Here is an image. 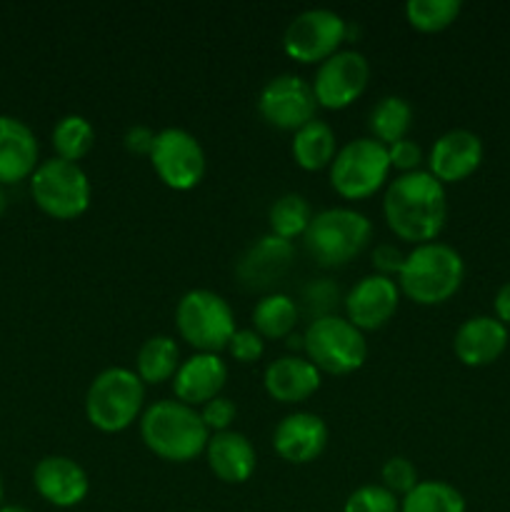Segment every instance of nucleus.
I'll use <instances>...</instances> for the list:
<instances>
[{
  "mask_svg": "<svg viewBox=\"0 0 510 512\" xmlns=\"http://www.w3.org/2000/svg\"><path fill=\"white\" fill-rule=\"evenodd\" d=\"M383 215L388 228L405 243L420 245L438 240L448 220L445 185L428 170L400 173L385 188Z\"/></svg>",
  "mask_w": 510,
  "mask_h": 512,
  "instance_id": "nucleus-1",
  "label": "nucleus"
},
{
  "mask_svg": "<svg viewBox=\"0 0 510 512\" xmlns=\"http://www.w3.org/2000/svg\"><path fill=\"white\" fill-rule=\"evenodd\" d=\"M140 438L145 448L168 463H190L205 453L210 430L195 408L180 400H158L140 415Z\"/></svg>",
  "mask_w": 510,
  "mask_h": 512,
  "instance_id": "nucleus-2",
  "label": "nucleus"
},
{
  "mask_svg": "<svg viewBox=\"0 0 510 512\" xmlns=\"http://www.w3.org/2000/svg\"><path fill=\"white\" fill-rule=\"evenodd\" d=\"M465 280V260L453 245L430 240L405 253L398 288L418 305H440L453 298Z\"/></svg>",
  "mask_w": 510,
  "mask_h": 512,
  "instance_id": "nucleus-3",
  "label": "nucleus"
},
{
  "mask_svg": "<svg viewBox=\"0 0 510 512\" xmlns=\"http://www.w3.org/2000/svg\"><path fill=\"white\" fill-rule=\"evenodd\" d=\"M145 405V383L123 365L105 368L90 380L85 393V418L100 433H123L140 420Z\"/></svg>",
  "mask_w": 510,
  "mask_h": 512,
  "instance_id": "nucleus-4",
  "label": "nucleus"
},
{
  "mask_svg": "<svg viewBox=\"0 0 510 512\" xmlns=\"http://www.w3.org/2000/svg\"><path fill=\"white\" fill-rule=\"evenodd\" d=\"M373 238V223L355 208H325L313 215L303 235L310 258L323 268H340L365 250Z\"/></svg>",
  "mask_w": 510,
  "mask_h": 512,
  "instance_id": "nucleus-5",
  "label": "nucleus"
},
{
  "mask_svg": "<svg viewBox=\"0 0 510 512\" xmlns=\"http://www.w3.org/2000/svg\"><path fill=\"white\" fill-rule=\"evenodd\" d=\"M175 328L195 353H220L238 330L228 300L208 288H193L178 300Z\"/></svg>",
  "mask_w": 510,
  "mask_h": 512,
  "instance_id": "nucleus-6",
  "label": "nucleus"
},
{
  "mask_svg": "<svg viewBox=\"0 0 510 512\" xmlns=\"http://www.w3.org/2000/svg\"><path fill=\"white\" fill-rule=\"evenodd\" d=\"M305 358L328 375H350L363 368L368 358V340L363 330L355 328L348 318L328 315L310 320L303 333Z\"/></svg>",
  "mask_w": 510,
  "mask_h": 512,
  "instance_id": "nucleus-7",
  "label": "nucleus"
},
{
  "mask_svg": "<svg viewBox=\"0 0 510 512\" xmlns=\"http://www.w3.org/2000/svg\"><path fill=\"white\" fill-rule=\"evenodd\" d=\"M30 195L45 215L55 220H75L90 208L93 185L78 163L48 158L30 175Z\"/></svg>",
  "mask_w": 510,
  "mask_h": 512,
  "instance_id": "nucleus-8",
  "label": "nucleus"
},
{
  "mask_svg": "<svg viewBox=\"0 0 510 512\" xmlns=\"http://www.w3.org/2000/svg\"><path fill=\"white\" fill-rule=\"evenodd\" d=\"M388 145L375 138H355L338 148L330 163V185L345 200H365L378 193L390 175Z\"/></svg>",
  "mask_w": 510,
  "mask_h": 512,
  "instance_id": "nucleus-9",
  "label": "nucleus"
},
{
  "mask_svg": "<svg viewBox=\"0 0 510 512\" xmlns=\"http://www.w3.org/2000/svg\"><path fill=\"white\" fill-rule=\"evenodd\" d=\"M348 40V20L330 8H308L283 33V50L298 63H323Z\"/></svg>",
  "mask_w": 510,
  "mask_h": 512,
  "instance_id": "nucleus-10",
  "label": "nucleus"
},
{
  "mask_svg": "<svg viewBox=\"0 0 510 512\" xmlns=\"http://www.w3.org/2000/svg\"><path fill=\"white\" fill-rule=\"evenodd\" d=\"M150 165L170 190H193L205 175V150L185 128H163L155 133Z\"/></svg>",
  "mask_w": 510,
  "mask_h": 512,
  "instance_id": "nucleus-11",
  "label": "nucleus"
},
{
  "mask_svg": "<svg viewBox=\"0 0 510 512\" xmlns=\"http://www.w3.org/2000/svg\"><path fill=\"white\" fill-rule=\"evenodd\" d=\"M313 85L295 73L270 78L258 93V113L268 125L278 130H300L315 118Z\"/></svg>",
  "mask_w": 510,
  "mask_h": 512,
  "instance_id": "nucleus-12",
  "label": "nucleus"
},
{
  "mask_svg": "<svg viewBox=\"0 0 510 512\" xmlns=\"http://www.w3.org/2000/svg\"><path fill=\"white\" fill-rule=\"evenodd\" d=\"M370 63L360 50H338L318 65L313 78V93L318 105L328 110H343L368 88Z\"/></svg>",
  "mask_w": 510,
  "mask_h": 512,
  "instance_id": "nucleus-13",
  "label": "nucleus"
},
{
  "mask_svg": "<svg viewBox=\"0 0 510 512\" xmlns=\"http://www.w3.org/2000/svg\"><path fill=\"white\" fill-rule=\"evenodd\" d=\"M398 280L370 273L360 278L343 298L345 318L358 330H378L388 323L400 305Z\"/></svg>",
  "mask_w": 510,
  "mask_h": 512,
  "instance_id": "nucleus-14",
  "label": "nucleus"
},
{
  "mask_svg": "<svg viewBox=\"0 0 510 512\" xmlns=\"http://www.w3.org/2000/svg\"><path fill=\"white\" fill-rule=\"evenodd\" d=\"M295 260V248L290 240L268 233L255 240L235 265L240 285L248 290H270L290 273Z\"/></svg>",
  "mask_w": 510,
  "mask_h": 512,
  "instance_id": "nucleus-15",
  "label": "nucleus"
},
{
  "mask_svg": "<svg viewBox=\"0 0 510 512\" xmlns=\"http://www.w3.org/2000/svg\"><path fill=\"white\" fill-rule=\"evenodd\" d=\"M483 140L468 128H453L440 135L428 153V173L443 185L470 178L483 163Z\"/></svg>",
  "mask_w": 510,
  "mask_h": 512,
  "instance_id": "nucleus-16",
  "label": "nucleus"
},
{
  "mask_svg": "<svg viewBox=\"0 0 510 512\" xmlns=\"http://www.w3.org/2000/svg\"><path fill=\"white\" fill-rule=\"evenodd\" d=\"M328 435V425L320 415L295 410L275 425L273 448L285 463L308 465L323 455Z\"/></svg>",
  "mask_w": 510,
  "mask_h": 512,
  "instance_id": "nucleus-17",
  "label": "nucleus"
},
{
  "mask_svg": "<svg viewBox=\"0 0 510 512\" xmlns=\"http://www.w3.org/2000/svg\"><path fill=\"white\" fill-rule=\"evenodd\" d=\"M33 485L45 503L55 508H75L88 498L90 480L83 465L65 455H48L33 470Z\"/></svg>",
  "mask_w": 510,
  "mask_h": 512,
  "instance_id": "nucleus-18",
  "label": "nucleus"
},
{
  "mask_svg": "<svg viewBox=\"0 0 510 512\" xmlns=\"http://www.w3.org/2000/svg\"><path fill=\"white\" fill-rule=\"evenodd\" d=\"M228 383V365L218 353H193L180 363L173 378L175 400L203 408L208 400L218 398Z\"/></svg>",
  "mask_w": 510,
  "mask_h": 512,
  "instance_id": "nucleus-19",
  "label": "nucleus"
},
{
  "mask_svg": "<svg viewBox=\"0 0 510 512\" xmlns=\"http://www.w3.org/2000/svg\"><path fill=\"white\" fill-rule=\"evenodd\" d=\"M508 340V328L495 315H473L455 330V358L468 368H485L505 353Z\"/></svg>",
  "mask_w": 510,
  "mask_h": 512,
  "instance_id": "nucleus-20",
  "label": "nucleus"
},
{
  "mask_svg": "<svg viewBox=\"0 0 510 512\" xmlns=\"http://www.w3.org/2000/svg\"><path fill=\"white\" fill-rule=\"evenodd\" d=\"M323 373L305 355H280L263 373L265 393L283 405L305 403L318 393Z\"/></svg>",
  "mask_w": 510,
  "mask_h": 512,
  "instance_id": "nucleus-21",
  "label": "nucleus"
},
{
  "mask_svg": "<svg viewBox=\"0 0 510 512\" xmlns=\"http://www.w3.org/2000/svg\"><path fill=\"white\" fill-rule=\"evenodd\" d=\"M38 138L13 115H0V185H15L38 168Z\"/></svg>",
  "mask_w": 510,
  "mask_h": 512,
  "instance_id": "nucleus-22",
  "label": "nucleus"
},
{
  "mask_svg": "<svg viewBox=\"0 0 510 512\" xmlns=\"http://www.w3.org/2000/svg\"><path fill=\"white\" fill-rule=\"evenodd\" d=\"M205 460H208L210 473L228 485H240L250 480L255 465H258L253 443L248 440V435L238 433V430L210 435L208 445H205Z\"/></svg>",
  "mask_w": 510,
  "mask_h": 512,
  "instance_id": "nucleus-23",
  "label": "nucleus"
},
{
  "mask_svg": "<svg viewBox=\"0 0 510 512\" xmlns=\"http://www.w3.org/2000/svg\"><path fill=\"white\" fill-rule=\"evenodd\" d=\"M293 158L303 170L330 168L335 153H338V138L335 130L325 120L313 118L303 128L293 133Z\"/></svg>",
  "mask_w": 510,
  "mask_h": 512,
  "instance_id": "nucleus-24",
  "label": "nucleus"
},
{
  "mask_svg": "<svg viewBox=\"0 0 510 512\" xmlns=\"http://www.w3.org/2000/svg\"><path fill=\"white\" fill-rule=\"evenodd\" d=\"M180 348L170 335H150L140 345L135 355V373L145 385H160L165 380H173L180 368Z\"/></svg>",
  "mask_w": 510,
  "mask_h": 512,
  "instance_id": "nucleus-25",
  "label": "nucleus"
},
{
  "mask_svg": "<svg viewBox=\"0 0 510 512\" xmlns=\"http://www.w3.org/2000/svg\"><path fill=\"white\" fill-rule=\"evenodd\" d=\"M300 308L288 293H268L255 303L253 308V330L260 338L280 340L295 333Z\"/></svg>",
  "mask_w": 510,
  "mask_h": 512,
  "instance_id": "nucleus-26",
  "label": "nucleus"
},
{
  "mask_svg": "<svg viewBox=\"0 0 510 512\" xmlns=\"http://www.w3.org/2000/svg\"><path fill=\"white\" fill-rule=\"evenodd\" d=\"M410 125H413V105H410L403 95H383V98L370 108V138H375L378 143L393 145L398 143V140L408 138Z\"/></svg>",
  "mask_w": 510,
  "mask_h": 512,
  "instance_id": "nucleus-27",
  "label": "nucleus"
},
{
  "mask_svg": "<svg viewBox=\"0 0 510 512\" xmlns=\"http://www.w3.org/2000/svg\"><path fill=\"white\" fill-rule=\"evenodd\" d=\"M463 493L445 480H420L400 498V512H465Z\"/></svg>",
  "mask_w": 510,
  "mask_h": 512,
  "instance_id": "nucleus-28",
  "label": "nucleus"
},
{
  "mask_svg": "<svg viewBox=\"0 0 510 512\" xmlns=\"http://www.w3.org/2000/svg\"><path fill=\"white\" fill-rule=\"evenodd\" d=\"M313 208H310L308 198L300 193H285L270 205L268 210V225L270 233L278 235V238L290 240L303 238L305 230H308L310 220H313Z\"/></svg>",
  "mask_w": 510,
  "mask_h": 512,
  "instance_id": "nucleus-29",
  "label": "nucleus"
},
{
  "mask_svg": "<svg viewBox=\"0 0 510 512\" xmlns=\"http://www.w3.org/2000/svg\"><path fill=\"white\" fill-rule=\"evenodd\" d=\"M95 145V128L85 115L70 113L55 123L53 128V150L55 158L78 163L93 150Z\"/></svg>",
  "mask_w": 510,
  "mask_h": 512,
  "instance_id": "nucleus-30",
  "label": "nucleus"
},
{
  "mask_svg": "<svg viewBox=\"0 0 510 512\" xmlns=\"http://www.w3.org/2000/svg\"><path fill=\"white\" fill-rule=\"evenodd\" d=\"M463 3L460 0H408L405 18L415 30L440 33L458 20Z\"/></svg>",
  "mask_w": 510,
  "mask_h": 512,
  "instance_id": "nucleus-31",
  "label": "nucleus"
},
{
  "mask_svg": "<svg viewBox=\"0 0 510 512\" xmlns=\"http://www.w3.org/2000/svg\"><path fill=\"white\" fill-rule=\"evenodd\" d=\"M340 303V288L330 278H318L310 280L308 285L300 293V305L298 308L308 315L310 320L328 318V315H338L335 308Z\"/></svg>",
  "mask_w": 510,
  "mask_h": 512,
  "instance_id": "nucleus-32",
  "label": "nucleus"
},
{
  "mask_svg": "<svg viewBox=\"0 0 510 512\" xmlns=\"http://www.w3.org/2000/svg\"><path fill=\"white\" fill-rule=\"evenodd\" d=\"M343 512H400V498L383 485H360L345 500Z\"/></svg>",
  "mask_w": 510,
  "mask_h": 512,
  "instance_id": "nucleus-33",
  "label": "nucleus"
},
{
  "mask_svg": "<svg viewBox=\"0 0 510 512\" xmlns=\"http://www.w3.org/2000/svg\"><path fill=\"white\" fill-rule=\"evenodd\" d=\"M380 478H383L380 485L388 488L393 495H398V498L408 495L420 483L415 465L408 458H403V455H395V458L385 460L383 470H380Z\"/></svg>",
  "mask_w": 510,
  "mask_h": 512,
  "instance_id": "nucleus-34",
  "label": "nucleus"
},
{
  "mask_svg": "<svg viewBox=\"0 0 510 512\" xmlns=\"http://www.w3.org/2000/svg\"><path fill=\"white\" fill-rule=\"evenodd\" d=\"M225 350H228L230 358L233 360L248 365V363H255V360L263 358L265 340L260 338L253 328H238L233 333V338H230L228 348Z\"/></svg>",
  "mask_w": 510,
  "mask_h": 512,
  "instance_id": "nucleus-35",
  "label": "nucleus"
},
{
  "mask_svg": "<svg viewBox=\"0 0 510 512\" xmlns=\"http://www.w3.org/2000/svg\"><path fill=\"white\" fill-rule=\"evenodd\" d=\"M235 415H238V408H235L233 400L225 398V395H218V398L208 400V403L203 405V410H200V418H203L205 428L210 430V435L230 430Z\"/></svg>",
  "mask_w": 510,
  "mask_h": 512,
  "instance_id": "nucleus-36",
  "label": "nucleus"
},
{
  "mask_svg": "<svg viewBox=\"0 0 510 512\" xmlns=\"http://www.w3.org/2000/svg\"><path fill=\"white\" fill-rule=\"evenodd\" d=\"M388 158L390 168L400 170V173H413V170H420V163H423V150L415 140L403 138L398 143L388 145Z\"/></svg>",
  "mask_w": 510,
  "mask_h": 512,
  "instance_id": "nucleus-37",
  "label": "nucleus"
},
{
  "mask_svg": "<svg viewBox=\"0 0 510 512\" xmlns=\"http://www.w3.org/2000/svg\"><path fill=\"white\" fill-rule=\"evenodd\" d=\"M403 260H405V253L393 243L375 245L373 255H370V263H373L375 273L388 275V278H393V275L400 273V268H403Z\"/></svg>",
  "mask_w": 510,
  "mask_h": 512,
  "instance_id": "nucleus-38",
  "label": "nucleus"
},
{
  "mask_svg": "<svg viewBox=\"0 0 510 512\" xmlns=\"http://www.w3.org/2000/svg\"><path fill=\"white\" fill-rule=\"evenodd\" d=\"M123 143L133 155H150L155 143V130H150L148 125H130L123 135Z\"/></svg>",
  "mask_w": 510,
  "mask_h": 512,
  "instance_id": "nucleus-39",
  "label": "nucleus"
},
{
  "mask_svg": "<svg viewBox=\"0 0 510 512\" xmlns=\"http://www.w3.org/2000/svg\"><path fill=\"white\" fill-rule=\"evenodd\" d=\"M493 310H495V318L508 328L510 325V280L505 285H500L498 293L493 298Z\"/></svg>",
  "mask_w": 510,
  "mask_h": 512,
  "instance_id": "nucleus-40",
  "label": "nucleus"
},
{
  "mask_svg": "<svg viewBox=\"0 0 510 512\" xmlns=\"http://www.w3.org/2000/svg\"><path fill=\"white\" fill-rule=\"evenodd\" d=\"M285 343H288V348H290V350H300V348H303V335L290 333L288 338H285Z\"/></svg>",
  "mask_w": 510,
  "mask_h": 512,
  "instance_id": "nucleus-41",
  "label": "nucleus"
},
{
  "mask_svg": "<svg viewBox=\"0 0 510 512\" xmlns=\"http://www.w3.org/2000/svg\"><path fill=\"white\" fill-rule=\"evenodd\" d=\"M0 512H30V510L23 508V505H3Z\"/></svg>",
  "mask_w": 510,
  "mask_h": 512,
  "instance_id": "nucleus-42",
  "label": "nucleus"
},
{
  "mask_svg": "<svg viewBox=\"0 0 510 512\" xmlns=\"http://www.w3.org/2000/svg\"><path fill=\"white\" fill-rule=\"evenodd\" d=\"M5 208H8V198H5L3 188H0V215H3V213H5Z\"/></svg>",
  "mask_w": 510,
  "mask_h": 512,
  "instance_id": "nucleus-43",
  "label": "nucleus"
},
{
  "mask_svg": "<svg viewBox=\"0 0 510 512\" xmlns=\"http://www.w3.org/2000/svg\"><path fill=\"white\" fill-rule=\"evenodd\" d=\"M0 508H3V480H0Z\"/></svg>",
  "mask_w": 510,
  "mask_h": 512,
  "instance_id": "nucleus-44",
  "label": "nucleus"
},
{
  "mask_svg": "<svg viewBox=\"0 0 510 512\" xmlns=\"http://www.w3.org/2000/svg\"><path fill=\"white\" fill-rule=\"evenodd\" d=\"M190 512H198V510H190Z\"/></svg>",
  "mask_w": 510,
  "mask_h": 512,
  "instance_id": "nucleus-45",
  "label": "nucleus"
}]
</instances>
